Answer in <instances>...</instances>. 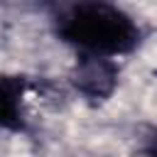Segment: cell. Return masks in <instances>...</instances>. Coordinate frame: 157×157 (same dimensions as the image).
<instances>
[{"instance_id": "obj_1", "label": "cell", "mask_w": 157, "mask_h": 157, "mask_svg": "<svg viewBox=\"0 0 157 157\" xmlns=\"http://www.w3.org/2000/svg\"><path fill=\"white\" fill-rule=\"evenodd\" d=\"M54 32L61 42L76 47L78 54L108 59L130 54L142 39L137 22L123 7L101 0L61 7L54 17Z\"/></svg>"}, {"instance_id": "obj_4", "label": "cell", "mask_w": 157, "mask_h": 157, "mask_svg": "<svg viewBox=\"0 0 157 157\" xmlns=\"http://www.w3.org/2000/svg\"><path fill=\"white\" fill-rule=\"evenodd\" d=\"M130 157H157V130L150 135V140L145 145H140Z\"/></svg>"}, {"instance_id": "obj_3", "label": "cell", "mask_w": 157, "mask_h": 157, "mask_svg": "<svg viewBox=\"0 0 157 157\" xmlns=\"http://www.w3.org/2000/svg\"><path fill=\"white\" fill-rule=\"evenodd\" d=\"M27 91H29L27 76L0 74V130L22 132L27 128V118H25Z\"/></svg>"}, {"instance_id": "obj_2", "label": "cell", "mask_w": 157, "mask_h": 157, "mask_svg": "<svg viewBox=\"0 0 157 157\" xmlns=\"http://www.w3.org/2000/svg\"><path fill=\"white\" fill-rule=\"evenodd\" d=\"M118 78H120L118 64L108 56L96 54H78V59L69 71V83L88 103H105L115 93Z\"/></svg>"}]
</instances>
